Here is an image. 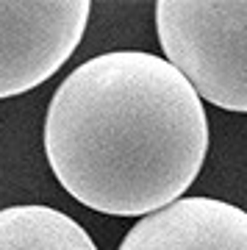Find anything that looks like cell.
I'll return each instance as SVG.
<instances>
[{
    "instance_id": "obj_1",
    "label": "cell",
    "mask_w": 247,
    "mask_h": 250,
    "mask_svg": "<svg viewBox=\"0 0 247 250\" xmlns=\"http://www.w3.org/2000/svg\"><path fill=\"white\" fill-rule=\"evenodd\" d=\"M208 117L161 56L114 50L62 81L44 117V156L78 203L147 217L181 200L203 170Z\"/></svg>"
},
{
    "instance_id": "obj_2",
    "label": "cell",
    "mask_w": 247,
    "mask_h": 250,
    "mask_svg": "<svg viewBox=\"0 0 247 250\" xmlns=\"http://www.w3.org/2000/svg\"><path fill=\"white\" fill-rule=\"evenodd\" d=\"M156 28L197 98L247 114V0H159Z\"/></svg>"
},
{
    "instance_id": "obj_3",
    "label": "cell",
    "mask_w": 247,
    "mask_h": 250,
    "mask_svg": "<svg viewBox=\"0 0 247 250\" xmlns=\"http://www.w3.org/2000/svg\"><path fill=\"white\" fill-rule=\"evenodd\" d=\"M89 0H0V100L36 89L75 53Z\"/></svg>"
},
{
    "instance_id": "obj_4",
    "label": "cell",
    "mask_w": 247,
    "mask_h": 250,
    "mask_svg": "<svg viewBox=\"0 0 247 250\" xmlns=\"http://www.w3.org/2000/svg\"><path fill=\"white\" fill-rule=\"evenodd\" d=\"M120 250H247V211L217 197H181L142 217Z\"/></svg>"
},
{
    "instance_id": "obj_5",
    "label": "cell",
    "mask_w": 247,
    "mask_h": 250,
    "mask_svg": "<svg viewBox=\"0 0 247 250\" xmlns=\"http://www.w3.org/2000/svg\"><path fill=\"white\" fill-rule=\"evenodd\" d=\"M0 250H97L72 217L50 206L0 208Z\"/></svg>"
}]
</instances>
